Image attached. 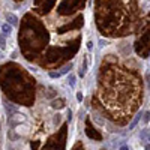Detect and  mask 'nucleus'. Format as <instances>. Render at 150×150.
<instances>
[{"label": "nucleus", "instance_id": "nucleus-1", "mask_svg": "<svg viewBox=\"0 0 150 150\" xmlns=\"http://www.w3.org/2000/svg\"><path fill=\"white\" fill-rule=\"evenodd\" d=\"M5 18H6V21H8L11 26H18V18H17V15L12 14V12H6Z\"/></svg>", "mask_w": 150, "mask_h": 150}, {"label": "nucleus", "instance_id": "nucleus-2", "mask_svg": "<svg viewBox=\"0 0 150 150\" xmlns=\"http://www.w3.org/2000/svg\"><path fill=\"white\" fill-rule=\"evenodd\" d=\"M2 33H3L5 36H9V35L12 33V26H11L9 23H5V24L2 26Z\"/></svg>", "mask_w": 150, "mask_h": 150}, {"label": "nucleus", "instance_id": "nucleus-3", "mask_svg": "<svg viewBox=\"0 0 150 150\" xmlns=\"http://www.w3.org/2000/svg\"><path fill=\"white\" fill-rule=\"evenodd\" d=\"M69 69H71V66H66V68H63V69L60 71V72H51V74H50V77H51V78H59V77H62L63 74H66Z\"/></svg>", "mask_w": 150, "mask_h": 150}, {"label": "nucleus", "instance_id": "nucleus-4", "mask_svg": "<svg viewBox=\"0 0 150 150\" xmlns=\"http://www.w3.org/2000/svg\"><path fill=\"white\" fill-rule=\"evenodd\" d=\"M5 45H6V41H5V35L0 32V48H5Z\"/></svg>", "mask_w": 150, "mask_h": 150}, {"label": "nucleus", "instance_id": "nucleus-5", "mask_svg": "<svg viewBox=\"0 0 150 150\" xmlns=\"http://www.w3.org/2000/svg\"><path fill=\"white\" fill-rule=\"evenodd\" d=\"M68 81H69V84H71V87H74V86H75V75H69V77H68Z\"/></svg>", "mask_w": 150, "mask_h": 150}, {"label": "nucleus", "instance_id": "nucleus-6", "mask_svg": "<svg viewBox=\"0 0 150 150\" xmlns=\"http://www.w3.org/2000/svg\"><path fill=\"white\" fill-rule=\"evenodd\" d=\"M140 117H141V114H138V116H137V117H135V120H134V122L131 123V125H129V129H134V126L137 125V122H138V120H140Z\"/></svg>", "mask_w": 150, "mask_h": 150}, {"label": "nucleus", "instance_id": "nucleus-7", "mask_svg": "<svg viewBox=\"0 0 150 150\" xmlns=\"http://www.w3.org/2000/svg\"><path fill=\"white\" fill-rule=\"evenodd\" d=\"M14 120H17V122H24V116L15 114V116H14Z\"/></svg>", "mask_w": 150, "mask_h": 150}, {"label": "nucleus", "instance_id": "nucleus-8", "mask_svg": "<svg viewBox=\"0 0 150 150\" xmlns=\"http://www.w3.org/2000/svg\"><path fill=\"white\" fill-rule=\"evenodd\" d=\"M83 98H84V96H83L81 92H78V93H77V101H78V102H81V101H83Z\"/></svg>", "mask_w": 150, "mask_h": 150}, {"label": "nucleus", "instance_id": "nucleus-9", "mask_svg": "<svg viewBox=\"0 0 150 150\" xmlns=\"http://www.w3.org/2000/svg\"><path fill=\"white\" fill-rule=\"evenodd\" d=\"M149 120H150V113H149V111H147V113H146V114H144V122H146V123H147V122H149Z\"/></svg>", "mask_w": 150, "mask_h": 150}, {"label": "nucleus", "instance_id": "nucleus-10", "mask_svg": "<svg viewBox=\"0 0 150 150\" xmlns=\"http://www.w3.org/2000/svg\"><path fill=\"white\" fill-rule=\"evenodd\" d=\"M120 150H129V149H128V146H122V147H120Z\"/></svg>", "mask_w": 150, "mask_h": 150}, {"label": "nucleus", "instance_id": "nucleus-11", "mask_svg": "<svg viewBox=\"0 0 150 150\" xmlns=\"http://www.w3.org/2000/svg\"><path fill=\"white\" fill-rule=\"evenodd\" d=\"M146 150H150V144H147V146H146Z\"/></svg>", "mask_w": 150, "mask_h": 150}, {"label": "nucleus", "instance_id": "nucleus-12", "mask_svg": "<svg viewBox=\"0 0 150 150\" xmlns=\"http://www.w3.org/2000/svg\"><path fill=\"white\" fill-rule=\"evenodd\" d=\"M149 141H150V134H149Z\"/></svg>", "mask_w": 150, "mask_h": 150}]
</instances>
